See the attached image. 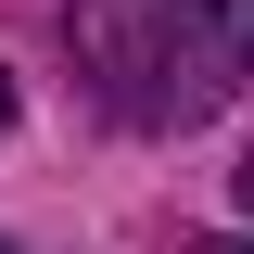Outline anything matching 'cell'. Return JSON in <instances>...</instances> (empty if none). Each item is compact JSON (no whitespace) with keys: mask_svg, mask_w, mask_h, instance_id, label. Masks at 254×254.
Returning <instances> with one entry per match:
<instances>
[{"mask_svg":"<svg viewBox=\"0 0 254 254\" xmlns=\"http://www.w3.org/2000/svg\"><path fill=\"white\" fill-rule=\"evenodd\" d=\"M76 64L140 127H203L254 76V0H76Z\"/></svg>","mask_w":254,"mask_h":254,"instance_id":"cell-1","label":"cell"},{"mask_svg":"<svg viewBox=\"0 0 254 254\" xmlns=\"http://www.w3.org/2000/svg\"><path fill=\"white\" fill-rule=\"evenodd\" d=\"M190 254H254V242H190Z\"/></svg>","mask_w":254,"mask_h":254,"instance_id":"cell-2","label":"cell"},{"mask_svg":"<svg viewBox=\"0 0 254 254\" xmlns=\"http://www.w3.org/2000/svg\"><path fill=\"white\" fill-rule=\"evenodd\" d=\"M0 127H13V76H0Z\"/></svg>","mask_w":254,"mask_h":254,"instance_id":"cell-3","label":"cell"},{"mask_svg":"<svg viewBox=\"0 0 254 254\" xmlns=\"http://www.w3.org/2000/svg\"><path fill=\"white\" fill-rule=\"evenodd\" d=\"M242 203H254V165H242Z\"/></svg>","mask_w":254,"mask_h":254,"instance_id":"cell-4","label":"cell"},{"mask_svg":"<svg viewBox=\"0 0 254 254\" xmlns=\"http://www.w3.org/2000/svg\"><path fill=\"white\" fill-rule=\"evenodd\" d=\"M0 254H13V242H0Z\"/></svg>","mask_w":254,"mask_h":254,"instance_id":"cell-5","label":"cell"}]
</instances>
